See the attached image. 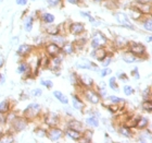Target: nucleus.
Returning <instances> with one entry per match:
<instances>
[{
	"mask_svg": "<svg viewBox=\"0 0 152 143\" xmlns=\"http://www.w3.org/2000/svg\"><path fill=\"white\" fill-rule=\"evenodd\" d=\"M28 122L29 121L26 119L25 117H19V116H16L12 121H10L9 124H10V129L8 131L9 132H12V133H19V132H22L26 129V128L28 127Z\"/></svg>",
	"mask_w": 152,
	"mask_h": 143,
	"instance_id": "1",
	"label": "nucleus"
},
{
	"mask_svg": "<svg viewBox=\"0 0 152 143\" xmlns=\"http://www.w3.org/2000/svg\"><path fill=\"white\" fill-rule=\"evenodd\" d=\"M127 50L130 51L133 55H135L138 59H147V47L141 43H137V41H129Z\"/></svg>",
	"mask_w": 152,
	"mask_h": 143,
	"instance_id": "2",
	"label": "nucleus"
},
{
	"mask_svg": "<svg viewBox=\"0 0 152 143\" xmlns=\"http://www.w3.org/2000/svg\"><path fill=\"white\" fill-rule=\"evenodd\" d=\"M41 114V105L34 102L27 105V107L23 111V117H25L27 120H35Z\"/></svg>",
	"mask_w": 152,
	"mask_h": 143,
	"instance_id": "3",
	"label": "nucleus"
},
{
	"mask_svg": "<svg viewBox=\"0 0 152 143\" xmlns=\"http://www.w3.org/2000/svg\"><path fill=\"white\" fill-rule=\"evenodd\" d=\"M114 19L116 20L117 24L120 26H123L125 29L132 30V31H135L136 30V26L134 25V23H132L129 16H127V13L123 12V11H115L114 12Z\"/></svg>",
	"mask_w": 152,
	"mask_h": 143,
	"instance_id": "4",
	"label": "nucleus"
},
{
	"mask_svg": "<svg viewBox=\"0 0 152 143\" xmlns=\"http://www.w3.org/2000/svg\"><path fill=\"white\" fill-rule=\"evenodd\" d=\"M78 89L83 92V96L86 99V102H88L91 105H98V104H100L101 99H100V96L97 93L95 87H86V89L78 87Z\"/></svg>",
	"mask_w": 152,
	"mask_h": 143,
	"instance_id": "5",
	"label": "nucleus"
},
{
	"mask_svg": "<svg viewBox=\"0 0 152 143\" xmlns=\"http://www.w3.org/2000/svg\"><path fill=\"white\" fill-rule=\"evenodd\" d=\"M109 44V38L105 36V34L101 31H96L92 34V37L90 39V46L92 49L98 47H102V46H107Z\"/></svg>",
	"mask_w": 152,
	"mask_h": 143,
	"instance_id": "6",
	"label": "nucleus"
},
{
	"mask_svg": "<svg viewBox=\"0 0 152 143\" xmlns=\"http://www.w3.org/2000/svg\"><path fill=\"white\" fill-rule=\"evenodd\" d=\"M42 121L48 128L58 127L61 122V117L60 115L54 111H48L42 116Z\"/></svg>",
	"mask_w": 152,
	"mask_h": 143,
	"instance_id": "7",
	"label": "nucleus"
},
{
	"mask_svg": "<svg viewBox=\"0 0 152 143\" xmlns=\"http://www.w3.org/2000/svg\"><path fill=\"white\" fill-rule=\"evenodd\" d=\"M76 69H82V70H89V71H95V72H99L100 68L97 64H95L94 61L86 59V58H82L79 59L75 64Z\"/></svg>",
	"mask_w": 152,
	"mask_h": 143,
	"instance_id": "8",
	"label": "nucleus"
},
{
	"mask_svg": "<svg viewBox=\"0 0 152 143\" xmlns=\"http://www.w3.org/2000/svg\"><path fill=\"white\" fill-rule=\"evenodd\" d=\"M47 138L51 142H58V141L62 140L64 138V130L62 128H59V126L58 127H51L50 129H48Z\"/></svg>",
	"mask_w": 152,
	"mask_h": 143,
	"instance_id": "9",
	"label": "nucleus"
},
{
	"mask_svg": "<svg viewBox=\"0 0 152 143\" xmlns=\"http://www.w3.org/2000/svg\"><path fill=\"white\" fill-rule=\"evenodd\" d=\"M86 32V25L83 22H72L69 26V33L74 36H80Z\"/></svg>",
	"mask_w": 152,
	"mask_h": 143,
	"instance_id": "10",
	"label": "nucleus"
},
{
	"mask_svg": "<svg viewBox=\"0 0 152 143\" xmlns=\"http://www.w3.org/2000/svg\"><path fill=\"white\" fill-rule=\"evenodd\" d=\"M109 55H110V53L107 50L105 46H102V47H98V48L92 49V51L90 53V57H91L92 59L97 60L98 62H101V61L103 60L107 56H109Z\"/></svg>",
	"mask_w": 152,
	"mask_h": 143,
	"instance_id": "11",
	"label": "nucleus"
},
{
	"mask_svg": "<svg viewBox=\"0 0 152 143\" xmlns=\"http://www.w3.org/2000/svg\"><path fill=\"white\" fill-rule=\"evenodd\" d=\"M61 53H62V51H61L60 46H58L57 44H54L52 41H49V43H47V44L45 45V54L47 55L50 59L56 57V56H58V55L61 54Z\"/></svg>",
	"mask_w": 152,
	"mask_h": 143,
	"instance_id": "12",
	"label": "nucleus"
},
{
	"mask_svg": "<svg viewBox=\"0 0 152 143\" xmlns=\"http://www.w3.org/2000/svg\"><path fill=\"white\" fill-rule=\"evenodd\" d=\"M77 87H83V89H86V87H95V81L87 73L78 74V86Z\"/></svg>",
	"mask_w": 152,
	"mask_h": 143,
	"instance_id": "13",
	"label": "nucleus"
},
{
	"mask_svg": "<svg viewBox=\"0 0 152 143\" xmlns=\"http://www.w3.org/2000/svg\"><path fill=\"white\" fill-rule=\"evenodd\" d=\"M138 134L136 136V141L140 143H146L151 141V128L148 126L143 130H138Z\"/></svg>",
	"mask_w": 152,
	"mask_h": 143,
	"instance_id": "14",
	"label": "nucleus"
},
{
	"mask_svg": "<svg viewBox=\"0 0 152 143\" xmlns=\"http://www.w3.org/2000/svg\"><path fill=\"white\" fill-rule=\"evenodd\" d=\"M18 73L25 76V78H33V69L31 67V64L26 61H22L20 62L19 67H18Z\"/></svg>",
	"mask_w": 152,
	"mask_h": 143,
	"instance_id": "15",
	"label": "nucleus"
},
{
	"mask_svg": "<svg viewBox=\"0 0 152 143\" xmlns=\"http://www.w3.org/2000/svg\"><path fill=\"white\" fill-rule=\"evenodd\" d=\"M129 39L124 37L122 35H116L113 39V45L116 49H127L128 44H129Z\"/></svg>",
	"mask_w": 152,
	"mask_h": 143,
	"instance_id": "16",
	"label": "nucleus"
},
{
	"mask_svg": "<svg viewBox=\"0 0 152 143\" xmlns=\"http://www.w3.org/2000/svg\"><path fill=\"white\" fill-rule=\"evenodd\" d=\"M33 50H34V46H33V45L22 44V45H20L19 48H18V50H16V55L20 56V57H22V58H26L32 54Z\"/></svg>",
	"mask_w": 152,
	"mask_h": 143,
	"instance_id": "17",
	"label": "nucleus"
},
{
	"mask_svg": "<svg viewBox=\"0 0 152 143\" xmlns=\"http://www.w3.org/2000/svg\"><path fill=\"white\" fill-rule=\"evenodd\" d=\"M83 133L80 131L74 130V129H71V128H65L64 129V137L69 138L72 141H76V142H79L80 139H82Z\"/></svg>",
	"mask_w": 152,
	"mask_h": 143,
	"instance_id": "18",
	"label": "nucleus"
},
{
	"mask_svg": "<svg viewBox=\"0 0 152 143\" xmlns=\"http://www.w3.org/2000/svg\"><path fill=\"white\" fill-rule=\"evenodd\" d=\"M72 105H73L74 109L82 111V113H84V110H85L86 108L85 103L79 97L78 94H72Z\"/></svg>",
	"mask_w": 152,
	"mask_h": 143,
	"instance_id": "19",
	"label": "nucleus"
},
{
	"mask_svg": "<svg viewBox=\"0 0 152 143\" xmlns=\"http://www.w3.org/2000/svg\"><path fill=\"white\" fill-rule=\"evenodd\" d=\"M65 124H66L67 128H71V129H74V130L80 131V132H83V131L85 130V126H84V124H83L82 121H79L78 119H74V118L69 119V120H66Z\"/></svg>",
	"mask_w": 152,
	"mask_h": 143,
	"instance_id": "20",
	"label": "nucleus"
},
{
	"mask_svg": "<svg viewBox=\"0 0 152 143\" xmlns=\"http://www.w3.org/2000/svg\"><path fill=\"white\" fill-rule=\"evenodd\" d=\"M127 16H129L130 19L135 20V21H140V20L145 16L142 13L138 10V8H137L135 4H132V6H129V8H128V14H127Z\"/></svg>",
	"mask_w": 152,
	"mask_h": 143,
	"instance_id": "21",
	"label": "nucleus"
},
{
	"mask_svg": "<svg viewBox=\"0 0 152 143\" xmlns=\"http://www.w3.org/2000/svg\"><path fill=\"white\" fill-rule=\"evenodd\" d=\"M117 132H118L122 137L126 138V139H132V138L135 136V134H134L133 129H132V128H128L124 124H120V126L117 127Z\"/></svg>",
	"mask_w": 152,
	"mask_h": 143,
	"instance_id": "22",
	"label": "nucleus"
},
{
	"mask_svg": "<svg viewBox=\"0 0 152 143\" xmlns=\"http://www.w3.org/2000/svg\"><path fill=\"white\" fill-rule=\"evenodd\" d=\"M44 31L46 34L50 36L58 35L61 33V26L60 25H56V24H45L44 26Z\"/></svg>",
	"mask_w": 152,
	"mask_h": 143,
	"instance_id": "23",
	"label": "nucleus"
},
{
	"mask_svg": "<svg viewBox=\"0 0 152 143\" xmlns=\"http://www.w3.org/2000/svg\"><path fill=\"white\" fill-rule=\"evenodd\" d=\"M135 6L138 8V10L142 13L143 16H151V13H152L151 2H147V3H136L135 2Z\"/></svg>",
	"mask_w": 152,
	"mask_h": 143,
	"instance_id": "24",
	"label": "nucleus"
},
{
	"mask_svg": "<svg viewBox=\"0 0 152 143\" xmlns=\"http://www.w3.org/2000/svg\"><path fill=\"white\" fill-rule=\"evenodd\" d=\"M122 60H123L124 62H126V64H135L137 61H139V59H138L135 55L132 54L130 51L126 50L122 54Z\"/></svg>",
	"mask_w": 152,
	"mask_h": 143,
	"instance_id": "25",
	"label": "nucleus"
},
{
	"mask_svg": "<svg viewBox=\"0 0 152 143\" xmlns=\"http://www.w3.org/2000/svg\"><path fill=\"white\" fill-rule=\"evenodd\" d=\"M39 19L44 24H52L56 21V16L50 12H42L39 16Z\"/></svg>",
	"mask_w": 152,
	"mask_h": 143,
	"instance_id": "26",
	"label": "nucleus"
},
{
	"mask_svg": "<svg viewBox=\"0 0 152 143\" xmlns=\"http://www.w3.org/2000/svg\"><path fill=\"white\" fill-rule=\"evenodd\" d=\"M141 21V25H142V29L148 33L152 32V19L151 16H145L142 19L140 20Z\"/></svg>",
	"mask_w": 152,
	"mask_h": 143,
	"instance_id": "27",
	"label": "nucleus"
},
{
	"mask_svg": "<svg viewBox=\"0 0 152 143\" xmlns=\"http://www.w3.org/2000/svg\"><path fill=\"white\" fill-rule=\"evenodd\" d=\"M61 51H62V54L64 55V56H71V55H73L76 53V49L75 47H74L73 43H65V44L61 47Z\"/></svg>",
	"mask_w": 152,
	"mask_h": 143,
	"instance_id": "28",
	"label": "nucleus"
},
{
	"mask_svg": "<svg viewBox=\"0 0 152 143\" xmlns=\"http://www.w3.org/2000/svg\"><path fill=\"white\" fill-rule=\"evenodd\" d=\"M149 118L146 117V116H139V119H138V122H137L135 129H137V130H143V129H146L149 126Z\"/></svg>",
	"mask_w": 152,
	"mask_h": 143,
	"instance_id": "29",
	"label": "nucleus"
},
{
	"mask_svg": "<svg viewBox=\"0 0 152 143\" xmlns=\"http://www.w3.org/2000/svg\"><path fill=\"white\" fill-rule=\"evenodd\" d=\"M52 94H53L54 97H56L61 104H63V105H69L70 99H69V97H67L65 94H63V93L61 92V91H54Z\"/></svg>",
	"mask_w": 152,
	"mask_h": 143,
	"instance_id": "30",
	"label": "nucleus"
},
{
	"mask_svg": "<svg viewBox=\"0 0 152 143\" xmlns=\"http://www.w3.org/2000/svg\"><path fill=\"white\" fill-rule=\"evenodd\" d=\"M85 124L90 128H98L100 126V121L97 116H89L85 119Z\"/></svg>",
	"mask_w": 152,
	"mask_h": 143,
	"instance_id": "31",
	"label": "nucleus"
},
{
	"mask_svg": "<svg viewBox=\"0 0 152 143\" xmlns=\"http://www.w3.org/2000/svg\"><path fill=\"white\" fill-rule=\"evenodd\" d=\"M34 22H35V18L33 16H27L24 19V29L26 32H32L34 27Z\"/></svg>",
	"mask_w": 152,
	"mask_h": 143,
	"instance_id": "32",
	"label": "nucleus"
},
{
	"mask_svg": "<svg viewBox=\"0 0 152 143\" xmlns=\"http://www.w3.org/2000/svg\"><path fill=\"white\" fill-rule=\"evenodd\" d=\"M50 41H52V43H54V44H57L58 46H60V47H62L65 43H66V37L63 35H61L60 34H58V35H54V36H51V39Z\"/></svg>",
	"mask_w": 152,
	"mask_h": 143,
	"instance_id": "33",
	"label": "nucleus"
},
{
	"mask_svg": "<svg viewBox=\"0 0 152 143\" xmlns=\"http://www.w3.org/2000/svg\"><path fill=\"white\" fill-rule=\"evenodd\" d=\"M12 109L11 107V102L9 99H3L0 102V113L1 114H8Z\"/></svg>",
	"mask_w": 152,
	"mask_h": 143,
	"instance_id": "34",
	"label": "nucleus"
},
{
	"mask_svg": "<svg viewBox=\"0 0 152 143\" xmlns=\"http://www.w3.org/2000/svg\"><path fill=\"white\" fill-rule=\"evenodd\" d=\"M138 119H139V116H129L126 120L124 121V124L127 126L128 128L135 129V128H136L137 122H138Z\"/></svg>",
	"mask_w": 152,
	"mask_h": 143,
	"instance_id": "35",
	"label": "nucleus"
},
{
	"mask_svg": "<svg viewBox=\"0 0 152 143\" xmlns=\"http://www.w3.org/2000/svg\"><path fill=\"white\" fill-rule=\"evenodd\" d=\"M74 45V47H75L76 51L77 50H82L83 48L85 47L86 44H87V38L86 37H82V38H77L75 39L74 41H72Z\"/></svg>",
	"mask_w": 152,
	"mask_h": 143,
	"instance_id": "36",
	"label": "nucleus"
},
{
	"mask_svg": "<svg viewBox=\"0 0 152 143\" xmlns=\"http://www.w3.org/2000/svg\"><path fill=\"white\" fill-rule=\"evenodd\" d=\"M107 99L110 101V103L112 104H116V105H120V106H124L126 104V101L122 97H118V96H115V95H108L107 96Z\"/></svg>",
	"mask_w": 152,
	"mask_h": 143,
	"instance_id": "37",
	"label": "nucleus"
},
{
	"mask_svg": "<svg viewBox=\"0 0 152 143\" xmlns=\"http://www.w3.org/2000/svg\"><path fill=\"white\" fill-rule=\"evenodd\" d=\"M105 108H107V110L109 113H111V114H117V113H120V110L123 108V106H120V105H116V104H112L110 103L109 105H104Z\"/></svg>",
	"mask_w": 152,
	"mask_h": 143,
	"instance_id": "38",
	"label": "nucleus"
},
{
	"mask_svg": "<svg viewBox=\"0 0 152 143\" xmlns=\"http://www.w3.org/2000/svg\"><path fill=\"white\" fill-rule=\"evenodd\" d=\"M141 108H142L143 111H146V113H148V114H151L152 99H149V101H143L142 104H141Z\"/></svg>",
	"mask_w": 152,
	"mask_h": 143,
	"instance_id": "39",
	"label": "nucleus"
},
{
	"mask_svg": "<svg viewBox=\"0 0 152 143\" xmlns=\"http://www.w3.org/2000/svg\"><path fill=\"white\" fill-rule=\"evenodd\" d=\"M141 96H142L143 101H149V99H152L151 87H150V86H147L146 89H143L142 93H141Z\"/></svg>",
	"mask_w": 152,
	"mask_h": 143,
	"instance_id": "40",
	"label": "nucleus"
},
{
	"mask_svg": "<svg viewBox=\"0 0 152 143\" xmlns=\"http://www.w3.org/2000/svg\"><path fill=\"white\" fill-rule=\"evenodd\" d=\"M47 132H48V129H46V128L37 127L35 129V134L36 137L38 138H46L47 137Z\"/></svg>",
	"mask_w": 152,
	"mask_h": 143,
	"instance_id": "41",
	"label": "nucleus"
},
{
	"mask_svg": "<svg viewBox=\"0 0 152 143\" xmlns=\"http://www.w3.org/2000/svg\"><path fill=\"white\" fill-rule=\"evenodd\" d=\"M69 79H70V82L72 85L76 86V87L78 86V74H77L75 71H72V72H71Z\"/></svg>",
	"mask_w": 152,
	"mask_h": 143,
	"instance_id": "42",
	"label": "nucleus"
},
{
	"mask_svg": "<svg viewBox=\"0 0 152 143\" xmlns=\"http://www.w3.org/2000/svg\"><path fill=\"white\" fill-rule=\"evenodd\" d=\"M96 91H97V93L99 94L100 99H107V96H108V92H107L105 86H98V87H96Z\"/></svg>",
	"mask_w": 152,
	"mask_h": 143,
	"instance_id": "43",
	"label": "nucleus"
},
{
	"mask_svg": "<svg viewBox=\"0 0 152 143\" xmlns=\"http://www.w3.org/2000/svg\"><path fill=\"white\" fill-rule=\"evenodd\" d=\"M109 86L113 91H118V84L116 82V76H111L109 79Z\"/></svg>",
	"mask_w": 152,
	"mask_h": 143,
	"instance_id": "44",
	"label": "nucleus"
},
{
	"mask_svg": "<svg viewBox=\"0 0 152 143\" xmlns=\"http://www.w3.org/2000/svg\"><path fill=\"white\" fill-rule=\"evenodd\" d=\"M123 92L126 96H130V95H133L134 93H135V90H134V87L132 85L125 84V85L123 86Z\"/></svg>",
	"mask_w": 152,
	"mask_h": 143,
	"instance_id": "45",
	"label": "nucleus"
},
{
	"mask_svg": "<svg viewBox=\"0 0 152 143\" xmlns=\"http://www.w3.org/2000/svg\"><path fill=\"white\" fill-rule=\"evenodd\" d=\"M116 79H118L120 81H122V82H127V81L129 80V78H128V76H127L125 72H123V71H117Z\"/></svg>",
	"mask_w": 152,
	"mask_h": 143,
	"instance_id": "46",
	"label": "nucleus"
},
{
	"mask_svg": "<svg viewBox=\"0 0 152 143\" xmlns=\"http://www.w3.org/2000/svg\"><path fill=\"white\" fill-rule=\"evenodd\" d=\"M40 84L48 90H51L52 87H53V82H52L51 80H48V79H41Z\"/></svg>",
	"mask_w": 152,
	"mask_h": 143,
	"instance_id": "47",
	"label": "nucleus"
},
{
	"mask_svg": "<svg viewBox=\"0 0 152 143\" xmlns=\"http://www.w3.org/2000/svg\"><path fill=\"white\" fill-rule=\"evenodd\" d=\"M112 61H113V59H112V54H110L109 56H107L100 64H101L102 68H104V67H109V66L112 64Z\"/></svg>",
	"mask_w": 152,
	"mask_h": 143,
	"instance_id": "48",
	"label": "nucleus"
},
{
	"mask_svg": "<svg viewBox=\"0 0 152 143\" xmlns=\"http://www.w3.org/2000/svg\"><path fill=\"white\" fill-rule=\"evenodd\" d=\"M99 72H100V76H101V78H104V76H110V74L112 73V70H111V68L104 67V68H102V69L99 71Z\"/></svg>",
	"mask_w": 152,
	"mask_h": 143,
	"instance_id": "49",
	"label": "nucleus"
},
{
	"mask_svg": "<svg viewBox=\"0 0 152 143\" xmlns=\"http://www.w3.org/2000/svg\"><path fill=\"white\" fill-rule=\"evenodd\" d=\"M42 90L39 89V87H36V89H33L32 91H31V95L33 96V97H39V96L42 95Z\"/></svg>",
	"mask_w": 152,
	"mask_h": 143,
	"instance_id": "50",
	"label": "nucleus"
},
{
	"mask_svg": "<svg viewBox=\"0 0 152 143\" xmlns=\"http://www.w3.org/2000/svg\"><path fill=\"white\" fill-rule=\"evenodd\" d=\"M63 0H47L48 7H51V8H54V7H58L59 4L62 3Z\"/></svg>",
	"mask_w": 152,
	"mask_h": 143,
	"instance_id": "51",
	"label": "nucleus"
},
{
	"mask_svg": "<svg viewBox=\"0 0 152 143\" xmlns=\"http://www.w3.org/2000/svg\"><path fill=\"white\" fill-rule=\"evenodd\" d=\"M130 74L134 76V79H136V80H139L140 79V73H139V68L138 67H135L132 70V72H130Z\"/></svg>",
	"mask_w": 152,
	"mask_h": 143,
	"instance_id": "52",
	"label": "nucleus"
},
{
	"mask_svg": "<svg viewBox=\"0 0 152 143\" xmlns=\"http://www.w3.org/2000/svg\"><path fill=\"white\" fill-rule=\"evenodd\" d=\"M6 124H7L6 114H1V113H0V126H4Z\"/></svg>",
	"mask_w": 152,
	"mask_h": 143,
	"instance_id": "53",
	"label": "nucleus"
},
{
	"mask_svg": "<svg viewBox=\"0 0 152 143\" xmlns=\"http://www.w3.org/2000/svg\"><path fill=\"white\" fill-rule=\"evenodd\" d=\"M63 110H64V113H65L66 115H69L70 117H72V116H73V111H71V108L69 107V105H64Z\"/></svg>",
	"mask_w": 152,
	"mask_h": 143,
	"instance_id": "54",
	"label": "nucleus"
},
{
	"mask_svg": "<svg viewBox=\"0 0 152 143\" xmlns=\"http://www.w3.org/2000/svg\"><path fill=\"white\" fill-rule=\"evenodd\" d=\"M65 1L70 4H75V6H79L82 2V0H65Z\"/></svg>",
	"mask_w": 152,
	"mask_h": 143,
	"instance_id": "55",
	"label": "nucleus"
},
{
	"mask_svg": "<svg viewBox=\"0 0 152 143\" xmlns=\"http://www.w3.org/2000/svg\"><path fill=\"white\" fill-rule=\"evenodd\" d=\"M27 1H28V0H15V3L18 4V6L24 7L27 4Z\"/></svg>",
	"mask_w": 152,
	"mask_h": 143,
	"instance_id": "56",
	"label": "nucleus"
},
{
	"mask_svg": "<svg viewBox=\"0 0 152 143\" xmlns=\"http://www.w3.org/2000/svg\"><path fill=\"white\" fill-rule=\"evenodd\" d=\"M4 82H6V76H4L2 73L0 72V84H3Z\"/></svg>",
	"mask_w": 152,
	"mask_h": 143,
	"instance_id": "57",
	"label": "nucleus"
},
{
	"mask_svg": "<svg viewBox=\"0 0 152 143\" xmlns=\"http://www.w3.org/2000/svg\"><path fill=\"white\" fill-rule=\"evenodd\" d=\"M4 62H6V61H4V58H3V56H0V69L4 66Z\"/></svg>",
	"mask_w": 152,
	"mask_h": 143,
	"instance_id": "58",
	"label": "nucleus"
},
{
	"mask_svg": "<svg viewBox=\"0 0 152 143\" xmlns=\"http://www.w3.org/2000/svg\"><path fill=\"white\" fill-rule=\"evenodd\" d=\"M151 41H152V36L149 35L147 37V43H151Z\"/></svg>",
	"mask_w": 152,
	"mask_h": 143,
	"instance_id": "59",
	"label": "nucleus"
},
{
	"mask_svg": "<svg viewBox=\"0 0 152 143\" xmlns=\"http://www.w3.org/2000/svg\"><path fill=\"white\" fill-rule=\"evenodd\" d=\"M91 1H94V2H103L104 0H91Z\"/></svg>",
	"mask_w": 152,
	"mask_h": 143,
	"instance_id": "60",
	"label": "nucleus"
},
{
	"mask_svg": "<svg viewBox=\"0 0 152 143\" xmlns=\"http://www.w3.org/2000/svg\"><path fill=\"white\" fill-rule=\"evenodd\" d=\"M100 86H105V82H100Z\"/></svg>",
	"mask_w": 152,
	"mask_h": 143,
	"instance_id": "61",
	"label": "nucleus"
},
{
	"mask_svg": "<svg viewBox=\"0 0 152 143\" xmlns=\"http://www.w3.org/2000/svg\"><path fill=\"white\" fill-rule=\"evenodd\" d=\"M32 1H36V0H32Z\"/></svg>",
	"mask_w": 152,
	"mask_h": 143,
	"instance_id": "62",
	"label": "nucleus"
}]
</instances>
